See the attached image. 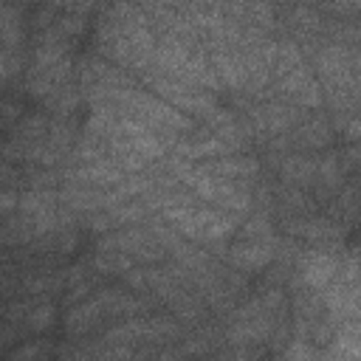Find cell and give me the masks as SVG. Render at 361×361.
<instances>
[{
	"instance_id": "30bf717a",
	"label": "cell",
	"mask_w": 361,
	"mask_h": 361,
	"mask_svg": "<svg viewBox=\"0 0 361 361\" xmlns=\"http://www.w3.org/2000/svg\"><path fill=\"white\" fill-rule=\"evenodd\" d=\"M28 37V25L23 8L14 0H0V45L3 48H23Z\"/></svg>"
},
{
	"instance_id": "8fae6325",
	"label": "cell",
	"mask_w": 361,
	"mask_h": 361,
	"mask_svg": "<svg viewBox=\"0 0 361 361\" xmlns=\"http://www.w3.org/2000/svg\"><path fill=\"white\" fill-rule=\"evenodd\" d=\"M34 237H37V234H34V223H31V217H25L23 212L3 214V220H0V245L20 248V245L31 243Z\"/></svg>"
},
{
	"instance_id": "277c9868",
	"label": "cell",
	"mask_w": 361,
	"mask_h": 361,
	"mask_svg": "<svg viewBox=\"0 0 361 361\" xmlns=\"http://www.w3.org/2000/svg\"><path fill=\"white\" fill-rule=\"evenodd\" d=\"M338 243L330 245H310L307 251H302L296 257V285H305L310 290H322L336 274H338V262H341V251H336Z\"/></svg>"
},
{
	"instance_id": "ac0fdd59",
	"label": "cell",
	"mask_w": 361,
	"mask_h": 361,
	"mask_svg": "<svg viewBox=\"0 0 361 361\" xmlns=\"http://www.w3.org/2000/svg\"><path fill=\"white\" fill-rule=\"evenodd\" d=\"M48 353H54V350H48L42 341H37V344H31V347H20V350H14L11 355H14V358H31V355H48Z\"/></svg>"
},
{
	"instance_id": "9a60e30c",
	"label": "cell",
	"mask_w": 361,
	"mask_h": 361,
	"mask_svg": "<svg viewBox=\"0 0 361 361\" xmlns=\"http://www.w3.org/2000/svg\"><path fill=\"white\" fill-rule=\"evenodd\" d=\"M25 68V48H3L0 45V87L14 82Z\"/></svg>"
},
{
	"instance_id": "5bb4252c",
	"label": "cell",
	"mask_w": 361,
	"mask_h": 361,
	"mask_svg": "<svg viewBox=\"0 0 361 361\" xmlns=\"http://www.w3.org/2000/svg\"><path fill=\"white\" fill-rule=\"evenodd\" d=\"M54 313H56L54 305L42 296V299H37V302L28 307L23 324H25V330H31V333H45V330L54 327Z\"/></svg>"
},
{
	"instance_id": "6da1fadb",
	"label": "cell",
	"mask_w": 361,
	"mask_h": 361,
	"mask_svg": "<svg viewBox=\"0 0 361 361\" xmlns=\"http://www.w3.org/2000/svg\"><path fill=\"white\" fill-rule=\"evenodd\" d=\"M102 104H110L113 110H118V113H124V116H130V118L147 124L149 130H155V133L169 144V149L175 147V141H178L183 133H189V130L197 124L195 118H189L186 113H180L178 107H172L169 102L158 99L152 90H141V87H135V85L110 93Z\"/></svg>"
},
{
	"instance_id": "d6986e66",
	"label": "cell",
	"mask_w": 361,
	"mask_h": 361,
	"mask_svg": "<svg viewBox=\"0 0 361 361\" xmlns=\"http://www.w3.org/2000/svg\"><path fill=\"white\" fill-rule=\"evenodd\" d=\"M0 127H3V121H0Z\"/></svg>"
},
{
	"instance_id": "9c48e42d",
	"label": "cell",
	"mask_w": 361,
	"mask_h": 361,
	"mask_svg": "<svg viewBox=\"0 0 361 361\" xmlns=\"http://www.w3.org/2000/svg\"><path fill=\"white\" fill-rule=\"evenodd\" d=\"M276 172L285 186H296L305 192L316 189V152L290 149L276 161Z\"/></svg>"
},
{
	"instance_id": "4fadbf2b",
	"label": "cell",
	"mask_w": 361,
	"mask_h": 361,
	"mask_svg": "<svg viewBox=\"0 0 361 361\" xmlns=\"http://www.w3.org/2000/svg\"><path fill=\"white\" fill-rule=\"evenodd\" d=\"M240 240H268V237H276L274 234V223H271V217L265 214V212H248V217L243 220L240 217V226H237V231H234Z\"/></svg>"
},
{
	"instance_id": "ba28073f",
	"label": "cell",
	"mask_w": 361,
	"mask_h": 361,
	"mask_svg": "<svg viewBox=\"0 0 361 361\" xmlns=\"http://www.w3.org/2000/svg\"><path fill=\"white\" fill-rule=\"evenodd\" d=\"M333 133L336 130H333L330 118L322 113H313V116H305L288 133V144H290V149H299V152H319L333 144Z\"/></svg>"
},
{
	"instance_id": "2e32d148",
	"label": "cell",
	"mask_w": 361,
	"mask_h": 361,
	"mask_svg": "<svg viewBox=\"0 0 361 361\" xmlns=\"http://www.w3.org/2000/svg\"><path fill=\"white\" fill-rule=\"evenodd\" d=\"M56 11H71V14H85L90 17V11L96 8L99 0H48Z\"/></svg>"
},
{
	"instance_id": "5b68a950",
	"label": "cell",
	"mask_w": 361,
	"mask_h": 361,
	"mask_svg": "<svg viewBox=\"0 0 361 361\" xmlns=\"http://www.w3.org/2000/svg\"><path fill=\"white\" fill-rule=\"evenodd\" d=\"M197 172L214 175V178H226L231 183H240L245 189H251L259 180V158L251 152H228V155H217V158H206V161H195L192 164Z\"/></svg>"
},
{
	"instance_id": "3957f363",
	"label": "cell",
	"mask_w": 361,
	"mask_h": 361,
	"mask_svg": "<svg viewBox=\"0 0 361 361\" xmlns=\"http://www.w3.org/2000/svg\"><path fill=\"white\" fill-rule=\"evenodd\" d=\"M268 96H276V99H285L302 110H319L324 102H322V87H319V79L313 76L310 65L302 62L299 68H293L290 73L274 79L259 99H268Z\"/></svg>"
},
{
	"instance_id": "8992f818",
	"label": "cell",
	"mask_w": 361,
	"mask_h": 361,
	"mask_svg": "<svg viewBox=\"0 0 361 361\" xmlns=\"http://www.w3.org/2000/svg\"><path fill=\"white\" fill-rule=\"evenodd\" d=\"M276 251H279V240L276 237H268V240H237L226 248V262L237 271H245V274H257V271H265L274 259H276Z\"/></svg>"
},
{
	"instance_id": "7c38bea8",
	"label": "cell",
	"mask_w": 361,
	"mask_h": 361,
	"mask_svg": "<svg viewBox=\"0 0 361 361\" xmlns=\"http://www.w3.org/2000/svg\"><path fill=\"white\" fill-rule=\"evenodd\" d=\"M135 265L133 257H127L124 251H110V248H99L93 254V268L99 276H121L124 271H130Z\"/></svg>"
},
{
	"instance_id": "7a4b0ae2",
	"label": "cell",
	"mask_w": 361,
	"mask_h": 361,
	"mask_svg": "<svg viewBox=\"0 0 361 361\" xmlns=\"http://www.w3.org/2000/svg\"><path fill=\"white\" fill-rule=\"evenodd\" d=\"M138 79H141L158 99L169 102L172 107H178L180 113H186V116L195 118V121H203V118L220 104L214 90H206V87H197V85H189V82L166 79V76H158V73H149V71H144Z\"/></svg>"
},
{
	"instance_id": "e0dca14e",
	"label": "cell",
	"mask_w": 361,
	"mask_h": 361,
	"mask_svg": "<svg viewBox=\"0 0 361 361\" xmlns=\"http://www.w3.org/2000/svg\"><path fill=\"white\" fill-rule=\"evenodd\" d=\"M20 203V189H0V217L17 212Z\"/></svg>"
},
{
	"instance_id": "52a82bcc",
	"label": "cell",
	"mask_w": 361,
	"mask_h": 361,
	"mask_svg": "<svg viewBox=\"0 0 361 361\" xmlns=\"http://www.w3.org/2000/svg\"><path fill=\"white\" fill-rule=\"evenodd\" d=\"M73 71H76V59L73 54L54 62V65H45V68H25V90L28 96L34 99H45L48 93H54L56 87H62L65 82L73 79Z\"/></svg>"
}]
</instances>
